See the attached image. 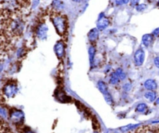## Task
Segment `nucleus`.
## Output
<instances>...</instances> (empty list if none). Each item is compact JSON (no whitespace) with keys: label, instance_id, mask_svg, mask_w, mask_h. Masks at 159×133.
<instances>
[{"label":"nucleus","instance_id":"32","mask_svg":"<svg viewBox=\"0 0 159 133\" xmlns=\"http://www.w3.org/2000/svg\"><path fill=\"white\" fill-rule=\"evenodd\" d=\"M149 1H152V0H149Z\"/></svg>","mask_w":159,"mask_h":133},{"label":"nucleus","instance_id":"5","mask_svg":"<svg viewBox=\"0 0 159 133\" xmlns=\"http://www.w3.org/2000/svg\"><path fill=\"white\" fill-rule=\"evenodd\" d=\"M98 88H99V90H100L101 93L103 94V97L104 98H105L107 104H110V105H113V97H112L111 94H110V92H109L108 87H107V84H106L104 82H102V81H99V82L98 83Z\"/></svg>","mask_w":159,"mask_h":133},{"label":"nucleus","instance_id":"3","mask_svg":"<svg viewBox=\"0 0 159 133\" xmlns=\"http://www.w3.org/2000/svg\"><path fill=\"white\" fill-rule=\"evenodd\" d=\"M51 20L57 34L62 38H66L68 34V21L66 16L54 9L51 13Z\"/></svg>","mask_w":159,"mask_h":133},{"label":"nucleus","instance_id":"16","mask_svg":"<svg viewBox=\"0 0 159 133\" xmlns=\"http://www.w3.org/2000/svg\"><path fill=\"white\" fill-rule=\"evenodd\" d=\"M95 55H96V48H95L94 46H91L89 48V60L91 64L93 63Z\"/></svg>","mask_w":159,"mask_h":133},{"label":"nucleus","instance_id":"9","mask_svg":"<svg viewBox=\"0 0 159 133\" xmlns=\"http://www.w3.org/2000/svg\"><path fill=\"white\" fill-rule=\"evenodd\" d=\"M110 20H109L108 18H107L105 16L101 15L97 22V25H96L97 27L96 28H97L99 31H103V30H105L106 28L110 25Z\"/></svg>","mask_w":159,"mask_h":133},{"label":"nucleus","instance_id":"22","mask_svg":"<svg viewBox=\"0 0 159 133\" xmlns=\"http://www.w3.org/2000/svg\"><path fill=\"white\" fill-rule=\"evenodd\" d=\"M130 4H131V6H137L138 4H139L140 0H130Z\"/></svg>","mask_w":159,"mask_h":133},{"label":"nucleus","instance_id":"17","mask_svg":"<svg viewBox=\"0 0 159 133\" xmlns=\"http://www.w3.org/2000/svg\"><path fill=\"white\" fill-rule=\"evenodd\" d=\"M147 109H148L147 104H144V103H141V104H139L138 106H137L135 111H136L137 112H139V113H144V112H145L146 111H147Z\"/></svg>","mask_w":159,"mask_h":133},{"label":"nucleus","instance_id":"24","mask_svg":"<svg viewBox=\"0 0 159 133\" xmlns=\"http://www.w3.org/2000/svg\"><path fill=\"white\" fill-rule=\"evenodd\" d=\"M152 34H153V35L155 36V37H159V27L156 28V29L153 31Z\"/></svg>","mask_w":159,"mask_h":133},{"label":"nucleus","instance_id":"21","mask_svg":"<svg viewBox=\"0 0 159 133\" xmlns=\"http://www.w3.org/2000/svg\"><path fill=\"white\" fill-rule=\"evenodd\" d=\"M130 2V0H116V5H124V4H127V3Z\"/></svg>","mask_w":159,"mask_h":133},{"label":"nucleus","instance_id":"8","mask_svg":"<svg viewBox=\"0 0 159 133\" xmlns=\"http://www.w3.org/2000/svg\"><path fill=\"white\" fill-rule=\"evenodd\" d=\"M54 51L58 59H62L65 52V45L63 40H60L57 41L54 46Z\"/></svg>","mask_w":159,"mask_h":133},{"label":"nucleus","instance_id":"10","mask_svg":"<svg viewBox=\"0 0 159 133\" xmlns=\"http://www.w3.org/2000/svg\"><path fill=\"white\" fill-rule=\"evenodd\" d=\"M10 118L14 123H20L23 121V118H24V115L20 111H14L11 113Z\"/></svg>","mask_w":159,"mask_h":133},{"label":"nucleus","instance_id":"6","mask_svg":"<svg viewBox=\"0 0 159 133\" xmlns=\"http://www.w3.org/2000/svg\"><path fill=\"white\" fill-rule=\"evenodd\" d=\"M17 91H18V87L15 83H7L3 88V93L9 98L15 96Z\"/></svg>","mask_w":159,"mask_h":133},{"label":"nucleus","instance_id":"11","mask_svg":"<svg viewBox=\"0 0 159 133\" xmlns=\"http://www.w3.org/2000/svg\"><path fill=\"white\" fill-rule=\"evenodd\" d=\"M155 36L153 34H144L142 37V43L145 47L148 48V47L152 46L153 45L154 41H155Z\"/></svg>","mask_w":159,"mask_h":133},{"label":"nucleus","instance_id":"12","mask_svg":"<svg viewBox=\"0 0 159 133\" xmlns=\"http://www.w3.org/2000/svg\"><path fill=\"white\" fill-rule=\"evenodd\" d=\"M99 31L97 29V28H93L91 31L89 32L88 34V38L89 40L91 42L94 43L96 40L99 39Z\"/></svg>","mask_w":159,"mask_h":133},{"label":"nucleus","instance_id":"26","mask_svg":"<svg viewBox=\"0 0 159 133\" xmlns=\"http://www.w3.org/2000/svg\"><path fill=\"white\" fill-rule=\"evenodd\" d=\"M0 114H2V115H3V116H4V117H6V112H5L4 109H2V108L0 109Z\"/></svg>","mask_w":159,"mask_h":133},{"label":"nucleus","instance_id":"13","mask_svg":"<svg viewBox=\"0 0 159 133\" xmlns=\"http://www.w3.org/2000/svg\"><path fill=\"white\" fill-rule=\"evenodd\" d=\"M144 87L147 89L148 90H155L157 88H158V84H157L156 81L152 79H148L144 82Z\"/></svg>","mask_w":159,"mask_h":133},{"label":"nucleus","instance_id":"4","mask_svg":"<svg viewBox=\"0 0 159 133\" xmlns=\"http://www.w3.org/2000/svg\"><path fill=\"white\" fill-rule=\"evenodd\" d=\"M48 27L45 22L40 21V23H37L35 30L36 36L37 37V38H39L40 40H44V39H46L47 36H48Z\"/></svg>","mask_w":159,"mask_h":133},{"label":"nucleus","instance_id":"25","mask_svg":"<svg viewBox=\"0 0 159 133\" xmlns=\"http://www.w3.org/2000/svg\"><path fill=\"white\" fill-rule=\"evenodd\" d=\"M39 2L40 0H33V7L35 8L39 4Z\"/></svg>","mask_w":159,"mask_h":133},{"label":"nucleus","instance_id":"20","mask_svg":"<svg viewBox=\"0 0 159 133\" xmlns=\"http://www.w3.org/2000/svg\"><path fill=\"white\" fill-rule=\"evenodd\" d=\"M136 7V9L138 11V12H142L144 9H146L147 8V5L145 4H138V6H135Z\"/></svg>","mask_w":159,"mask_h":133},{"label":"nucleus","instance_id":"28","mask_svg":"<svg viewBox=\"0 0 159 133\" xmlns=\"http://www.w3.org/2000/svg\"><path fill=\"white\" fill-rule=\"evenodd\" d=\"M156 103H157V104H159V98H158V99L156 100Z\"/></svg>","mask_w":159,"mask_h":133},{"label":"nucleus","instance_id":"18","mask_svg":"<svg viewBox=\"0 0 159 133\" xmlns=\"http://www.w3.org/2000/svg\"><path fill=\"white\" fill-rule=\"evenodd\" d=\"M52 6L54 7V9L58 10L59 9L63 7V2L59 0H54L52 2Z\"/></svg>","mask_w":159,"mask_h":133},{"label":"nucleus","instance_id":"7","mask_svg":"<svg viewBox=\"0 0 159 133\" xmlns=\"http://www.w3.org/2000/svg\"><path fill=\"white\" fill-rule=\"evenodd\" d=\"M134 59V63L137 66H141L144 64V59H145V53H144V51L142 48L138 49L135 52Z\"/></svg>","mask_w":159,"mask_h":133},{"label":"nucleus","instance_id":"1","mask_svg":"<svg viewBox=\"0 0 159 133\" xmlns=\"http://www.w3.org/2000/svg\"><path fill=\"white\" fill-rule=\"evenodd\" d=\"M24 21L20 14L2 19V31L6 37H16L21 35L24 30Z\"/></svg>","mask_w":159,"mask_h":133},{"label":"nucleus","instance_id":"14","mask_svg":"<svg viewBox=\"0 0 159 133\" xmlns=\"http://www.w3.org/2000/svg\"><path fill=\"white\" fill-rule=\"evenodd\" d=\"M144 97H145L146 99L148 100L149 101H151V102H153V101H155V100H156L157 95L154 91L148 90V91L146 92V93H144Z\"/></svg>","mask_w":159,"mask_h":133},{"label":"nucleus","instance_id":"27","mask_svg":"<svg viewBox=\"0 0 159 133\" xmlns=\"http://www.w3.org/2000/svg\"><path fill=\"white\" fill-rule=\"evenodd\" d=\"M74 2H79L81 1V0H73Z\"/></svg>","mask_w":159,"mask_h":133},{"label":"nucleus","instance_id":"19","mask_svg":"<svg viewBox=\"0 0 159 133\" xmlns=\"http://www.w3.org/2000/svg\"><path fill=\"white\" fill-rule=\"evenodd\" d=\"M116 73H117L118 76L120 77V80H123V79H124L126 78V75L125 73H124V71H123L121 69H116Z\"/></svg>","mask_w":159,"mask_h":133},{"label":"nucleus","instance_id":"31","mask_svg":"<svg viewBox=\"0 0 159 133\" xmlns=\"http://www.w3.org/2000/svg\"><path fill=\"white\" fill-rule=\"evenodd\" d=\"M93 133H99V132H94Z\"/></svg>","mask_w":159,"mask_h":133},{"label":"nucleus","instance_id":"2","mask_svg":"<svg viewBox=\"0 0 159 133\" xmlns=\"http://www.w3.org/2000/svg\"><path fill=\"white\" fill-rule=\"evenodd\" d=\"M30 4V0H0V18L20 14Z\"/></svg>","mask_w":159,"mask_h":133},{"label":"nucleus","instance_id":"15","mask_svg":"<svg viewBox=\"0 0 159 133\" xmlns=\"http://www.w3.org/2000/svg\"><path fill=\"white\" fill-rule=\"evenodd\" d=\"M120 79L118 76L117 73L116 72H113V73L111 74V76H110V83L113 85H115V84H117L118 83L120 82Z\"/></svg>","mask_w":159,"mask_h":133},{"label":"nucleus","instance_id":"29","mask_svg":"<svg viewBox=\"0 0 159 133\" xmlns=\"http://www.w3.org/2000/svg\"><path fill=\"white\" fill-rule=\"evenodd\" d=\"M25 133H34V132H31V131H28V132H26Z\"/></svg>","mask_w":159,"mask_h":133},{"label":"nucleus","instance_id":"30","mask_svg":"<svg viewBox=\"0 0 159 133\" xmlns=\"http://www.w3.org/2000/svg\"><path fill=\"white\" fill-rule=\"evenodd\" d=\"M158 6H159V0H158Z\"/></svg>","mask_w":159,"mask_h":133},{"label":"nucleus","instance_id":"23","mask_svg":"<svg viewBox=\"0 0 159 133\" xmlns=\"http://www.w3.org/2000/svg\"><path fill=\"white\" fill-rule=\"evenodd\" d=\"M154 63H155V66L159 69V57L155 58V59H154Z\"/></svg>","mask_w":159,"mask_h":133}]
</instances>
